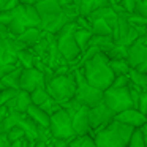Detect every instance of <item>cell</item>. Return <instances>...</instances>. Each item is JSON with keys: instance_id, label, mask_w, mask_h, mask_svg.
<instances>
[{"instance_id": "cell-1", "label": "cell", "mask_w": 147, "mask_h": 147, "mask_svg": "<svg viewBox=\"0 0 147 147\" xmlns=\"http://www.w3.org/2000/svg\"><path fill=\"white\" fill-rule=\"evenodd\" d=\"M76 68H81L87 82L92 84L93 87H96L100 90L109 89L112 86V82H114L115 74L111 70V67H109V59L105 52L95 54L92 59L86 60L84 63H81Z\"/></svg>"}, {"instance_id": "cell-2", "label": "cell", "mask_w": 147, "mask_h": 147, "mask_svg": "<svg viewBox=\"0 0 147 147\" xmlns=\"http://www.w3.org/2000/svg\"><path fill=\"white\" fill-rule=\"evenodd\" d=\"M36 11L40 14V21H41V30L46 33H52L57 35L71 19L65 14L63 7L60 5L59 0H40L35 5Z\"/></svg>"}, {"instance_id": "cell-3", "label": "cell", "mask_w": 147, "mask_h": 147, "mask_svg": "<svg viewBox=\"0 0 147 147\" xmlns=\"http://www.w3.org/2000/svg\"><path fill=\"white\" fill-rule=\"evenodd\" d=\"M134 128L122 123L119 120H112L105 128L93 133V139L96 147H128Z\"/></svg>"}, {"instance_id": "cell-4", "label": "cell", "mask_w": 147, "mask_h": 147, "mask_svg": "<svg viewBox=\"0 0 147 147\" xmlns=\"http://www.w3.org/2000/svg\"><path fill=\"white\" fill-rule=\"evenodd\" d=\"M46 90L60 105L71 98H74V95H76V78H74V71H70L67 74H52L46 81Z\"/></svg>"}, {"instance_id": "cell-5", "label": "cell", "mask_w": 147, "mask_h": 147, "mask_svg": "<svg viewBox=\"0 0 147 147\" xmlns=\"http://www.w3.org/2000/svg\"><path fill=\"white\" fill-rule=\"evenodd\" d=\"M76 29H78L76 22L71 21V22H68L67 26L55 35L59 51H60V54L63 55V59L70 65L78 63L81 55H82V51H81V48L78 46L76 38H74V30Z\"/></svg>"}, {"instance_id": "cell-6", "label": "cell", "mask_w": 147, "mask_h": 147, "mask_svg": "<svg viewBox=\"0 0 147 147\" xmlns=\"http://www.w3.org/2000/svg\"><path fill=\"white\" fill-rule=\"evenodd\" d=\"M40 26H41V21H40V14L36 11L35 5L19 3L14 8L13 21L10 22L8 27H10V32L14 36H18L30 27H40Z\"/></svg>"}, {"instance_id": "cell-7", "label": "cell", "mask_w": 147, "mask_h": 147, "mask_svg": "<svg viewBox=\"0 0 147 147\" xmlns=\"http://www.w3.org/2000/svg\"><path fill=\"white\" fill-rule=\"evenodd\" d=\"M73 71H74V78H76V95L74 96L78 98V101L82 106H87V108H92V106L101 103L105 90H100L87 82L81 68H73Z\"/></svg>"}, {"instance_id": "cell-8", "label": "cell", "mask_w": 147, "mask_h": 147, "mask_svg": "<svg viewBox=\"0 0 147 147\" xmlns=\"http://www.w3.org/2000/svg\"><path fill=\"white\" fill-rule=\"evenodd\" d=\"M49 130L54 139H62L68 141L76 138V133L73 130V123H71V114L67 109L60 108L57 112L51 115V123H49Z\"/></svg>"}, {"instance_id": "cell-9", "label": "cell", "mask_w": 147, "mask_h": 147, "mask_svg": "<svg viewBox=\"0 0 147 147\" xmlns=\"http://www.w3.org/2000/svg\"><path fill=\"white\" fill-rule=\"evenodd\" d=\"M103 101L115 114L125 111V109L134 108V103L128 87H109V89H106L105 95H103Z\"/></svg>"}, {"instance_id": "cell-10", "label": "cell", "mask_w": 147, "mask_h": 147, "mask_svg": "<svg viewBox=\"0 0 147 147\" xmlns=\"http://www.w3.org/2000/svg\"><path fill=\"white\" fill-rule=\"evenodd\" d=\"M18 51L19 48L14 38H0V78L19 67Z\"/></svg>"}, {"instance_id": "cell-11", "label": "cell", "mask_w": 147, "mask_h": 147, "mask_svg": "<svg viewBox=\"0 0 147 147\" xmlns=\"http://www.w3.org/2000/svg\"><path fill=\"white\" fill-rule=\"evenodd\" d=\"M139 38V33L136 32L134 26L128 21V16L125 11L119 13V21H117V27L114 29V40L117 45L122 46H130L133 45L136 40Z\"/></svg>"}, {"instance_id": "cell-12", "label": "cell", "mask_w": 147, "mask_h": 147, "mask_svg": "<svg viewBox=\"0 0 147 147\" xmlns=\"http://www.w3.org/2000/svg\"><path fill=\"white\" fill-rule=\"evenodd\" d=\"M114 119H115V112L112 109H109L105 101L89 108V122L93 133L105 128L106 125H109Z\"/></svg>"}, {"instance_id": "cell-13", "label": "cell", "mask_w": 147, "mask_h": 147, "mask_svg": "<svg viewBox=\"0 0 147 147\" xmlns=\"http://www.w3.org/2000/svg\"><path fill=\"white\" fill-rule=\"evenodd\" d=\"M127 60L131 68L147 73V46L139 40H136L133 45L128 46Z\"/></svg>"}, {"instance_id": "cell-14", "label": "cell", "mask_w": 147, "mask_h": 147, "mask_svg": "<svg viewBox=\"0 0 147 147\" xmlns=\"http://www.w3.org/2000/svg\"><path fill=\"white\" fill-rule=\"evenodd\" d=\"M38 87H46V73L41 70L32 67V68H24L21 74V89L26 92H33Z\"/></svg>"}, {"instance_id": "cell-15", "label": "cell", "mask_w": 147, "mask_h": 147, "mask_svg": "<svg viewBox=\"0 0 147 147\" xmlns=\"http://www.w3.org/2000/svg\"><path fill=\"white\" fill-rule=\"evenodd\" d=\"M115 120H119V122H122V123L138 130V128L144 127V123H146V120H147V115L142 114L138 108H130V109H125V111L115 114Z\"/></svg>"}, {"instance_id": "cell-16", "label": "cell", "mask_w": 147, "mask_h": 147, "mask_svg": "<svg viewBox=\"0 0 147 147\" xmlns=\"http://www.w3.org/2000/svg\"><path fill=\"white\" fill-rule=\"evenodd\" d=\"M71 123H73V130L76 133V136H84V134L92 133L90 122H89V108L87 106H81L71 115Z\"/></svg>"}, {"instance_id": "cell-17", "label": "cell", "mask_w": 147, "mask_h": 147, "mask_svg": "<svg viewBox=\"0 0 147 147\" xmlns=\"http://www.w3.org/2000/svg\"><path fill=\"white\" fill-rule=\"evenodd\" d=\"M32 106V98H30V92L26 90H18L16 96L11 101L7 103V109L10 112H27V109Z\"/></svg>"}, {"instance_id": "cell-18", "label": "cell", "mask_w": 147, "mask_h": 147, "mask_svg": "<svg viewBox=\"0 0 147 147\" xmlns=\"http://www.w3.org/2000/svg\"><path fill=\"white\" fill-rule=\"evenodd\" d=\"M43 36H45V32L41 30V27H30L26 32H22L21 35L16 36V41L21 45V48H32Z\"/></svg>"}, {"instance_id": "cell-19", "label": "cell", "mask_w": 147, "mask_h": 147, "mask_svg": "<svg viewBox=\"0 0 147 147\" xmlns=\"http://www.w3.org/2000/svg\"><path fill=\"white\" fill-rule=\"evenodd\" d=\"M26 114L29 115V117L32 119V120L35 122L38 127H41V128H49V123H51V115H49L48 112L45 111V109L40 108V106L32 105L29 109H27Z\"/></svg>"}, {"instance_id": "cell-20", "label": "cell", "mask_w": 147, "mask_h": 147, "mask_svg": "<svg viewBox=\"0 0 147 147\" xmlns=\"http://www.w3.org/2000/svg\"><path fill=\"white\" fill-rule=\"evenodd\" d=\"M22 70L24 68L19 65V67H16L14 70H11L10 73H7L5 76L0 78L2 87H8V89L19 90L21 89V74H22Z\"/></svg>"}, {"instance_id": "cell-21", "label": "cell", "mask_w": 147, "mask_h": 147, "mask_svg": "<svg viewBox=\"0 0 147 147\" xmlns=\"http://www.w3.org/2000/svg\"><path fill=\"white\" fill-rule=\"evenodd\" d=\"M106 5H111L109 3V0H81L79 14L81 16L89 18L95 10H98V8H101V7H106Z\"/></svg>"}, {"instance_id": "cell-22", "label": "cell", "mask_w": 147, "mask_h": 147, "mask_svg": "<svg viewBox=\"0 0 147 147\" xmlns=\"http://www.w3.org/2000/svg\"><path fill=\"white\" fill-rule=\"evenodd\" d=\"M90 46L98 48L101 52H108L111 48L115 46V40L114 36H105V35H93L90 40Z\"/></svg>"}, {"instance_id": "cell-23", "label": "cell", "mask_w": 147, "mask_h": 147, "mask_svg": "<svg viewBox=\"0 0 147 147\" xmlns=\"http://www.w3.org/2000/svg\"><path fill=\"white\" fill-rule=\"evenodd\" d=\"M92 33L93 35H105V36H114L112 26L105 19H95L92 21Z\"/></svg>"}, {"instance_id": "cell-24", "label": "cell", "mask_w": 147, "mask_h": 147, "mask_svg": "<svg viewBox=\"0 0 147 147\" xmlns=\"http://www.w3.org/2000/svg\"><path fill=\"white\" fill-rule=\"evenodd\" d=\"M92 36H93L92 30H87V29H76L74 30V38H76V43H78V46L81 48L82 52L90 46Z\"/></svg>"}, {"instance_id": "cell-25", "label": "cell", "mask_w": 147, "mask_h": 147, "mask_svg": "<svg viewBox=\"0 0 147 147\" xmlns=\"http://www.w3.org/2000/svg\"><path fill=\"white\" fill-rule=\"evenodd\" d=\"M109 67L114 71L115 76H120V74H128L131 70L130 63H128L127 59H111L109 60Z\"/></svg>"}, {"instance_id": "cell-26", "label": "cell", "mask_w": 147, "mask_h": 147, "mask_svg": "<svg viewBox=\"0 0 147 147\" xmlns=\"http://www.w3.org/2000/svg\"><path fill=\"white\" fill-rule=\"evenodd\" d=\"M18 62L22 68H32L35 63V54L30 48H24L18 51Z\"/></svg>"}, {"instance_id": "cell-27", "label": "cell", "mask_w": 147, "mask_h": 147, "mask_svg": "<svg viewBox=\"0 0 147 147\" xmlns=\"http://www.w3.org/2000/svg\"><path fill=\"white\" fill-rule=\"evenodd\" d=\"M128 76H130L131 84H134L136 87H139L141 90H147V73L131 68L130 73H128Z\"/></svg>"}, {"instance_id": "cell-28", "label": "cell", "mask_w": 147, "mask_h": 147, "mask_svg": "<svg viewBox=\"0 0 147 147\" xmlns=\"http://www.w3.org/2000/svg\"><path fill=\"white\" fill-rule=\"evenodd\" d=\"M49 96H51V95H49V92L46 90V87H38V89H35L33 92H30L32 105H35V106H41L43 103L49 98Z\"/></svg>"}, {"instance_id": "cell-29", "label": "cell", "mask_w": 147, "mask_h": 147, "mask_svg": "<svg viewBox=\"0 0 147 147\" xmlns=\"http://www.w3.org/2000/svg\"><path fill=\"white\" fill-rule=\"evenodd\" d=\"M70 147H96V142L93 136L84 134V136H76L70 141Z\"/></svg>"}, {"instance_id": "cell-30", "label": "cell", "mask_w": 147, "mask_h": 147, "mask_svg": "<svg viewBox=\"0 0 147 147\" xmlns=\"http://www.w3.org/2000/svg\"><path fill=\"white\" fill-rule=\"evenodd\" d=\"M108 55V59H127V54H128V48L127 46H122V45H117L115 43L114 48H111L108 52H105Z\"/></svg>"}, {"instance_id": "cell-31", "label": "cell", "mask_w": 147, "mask_h": 147, "mask_svg": "<svg viewBox=\"0 0 147 147\" xmlns=\"http://www.w3.org/2000/svg\"><path fill=\"white\" fill-rule=\"evenodd\" d=\"M128 147H146V134L142 133L141 128L133 131L131 134V139L128 142Z\"/></svg>"}, {"instance_id": "cell-32", "label": "cell", "mask_w": 147, "mask_h": 147, "mask_svg": "<svg viewBox=\"0 0 147 147\" xmlns=\"http://www.w3.org/2000/svg\"><path fill=\"white\" fill-rule=\"evenodd\" d=\"M7 138H8V141L13 144V142H16V141L24 139V138H26V131H24L22 127H19V125H14L13 128H10V130H8Z\"/></svg>"}, {"instance_id": "cell-33", "label": "cell", "mask_w": 147, "mask_h": 147, "mask_svg": "<svg viewBox=\"0 0 147 147\" xmlns=\"http://www.w3.org/2000/svg\"><path fill=\"white\" fill-rule=\"evenodd\" d=\"M18 90L16 89H8V87H3V89H0V108L2 106H7L8 101L16 96Z\"/></svg>"}, {"instance_id": "cell-34", "label": "cell", "mask_w": 147, "mask_h": 147, "mask_svg": "<svg viewBox=\"0 0 147 147\" xmlns=\"http://www.w3.org/2000/svg\"><path fill=\"white\" fill-rule=\"evenodd\" d=\"M40 108H41V109H45V111L48 112L49 115H52L54 112H57L59 109L62 108V105L57 101V100H54V98H52V96H49V98L46 100V101L43 103V105L40 106Z\"/></svg>"}, {"instance_id": "cell-35", "label": "cell", "mask_w": 147, "mask_h": 147, "mask_svg": "<svg viewBox=\"0 0 147 147\" xmlns=\"http://www.w3.org/2000/svg\"><path fill=\"white\" fill-rule=\"evenodd\" d=\"M81 106H82V105H81V103L78 101V98H76V96H74V98H71V100H68V101H65V103H62V108H63V109H67V111L70 112L71 115H73L74 112H76L78 109L81 108Z\"/></svg>"}, {"instance_id": "cell-36", "label": "cell", "mask_w": 147, "mask_h": 147, "mask_svg": "<svg viewBox=\"0 0 147 147\" xmlns=\"http://www.w3.org/2000/svg\"><path fill=\"white\" fill-rule=\"evenodd\" d=\"M136 3H138V0H120V7L127 14H133L134 13Z\"/></svg>"}, {"instance_id": "cell-37", "label": "cell", "mask_w": 147, "mask_h": 147, "mask_svg": "<svg viewBox=\"0 0 147 147\" xmlns=\"http://www.w3.org/2000/svg\"><path fill=\"white\" fill-rule=\"evenodd\" d=\"M130 76L128 74H120V76L114 78V82H112L111 87H128L130 86Z\"/></svg>"}, {"instance_id": "cell-38", "label": "cell", "mask_w": 147, "mask_h": 147, "mask_svg": "<svg viewBox=\"0 0 147 147\" xmlns=\"http://www.w3.org/2000/svg\"><path fill=\"white\" fill-rule=\"evenodd\" d=\"M13 14H14V10L0 11V24L2 26H10V22L13 21Z\"/></svg>"}, {"instance_id": "cell-39", "label": "cell", "mask_w": 147, "mask_h": 147, "mask_svg": "<svg viewBox=\"0 0 147 147\" xmlns=\"http://www.w3.org/2000/svg\"><path fill=\"white\" fill-rule=\"evenodd\" d=\"M138 109H139L142 114L147 115V90H142L141 92V96H139V101H138Z\"/></svg>"}, {"instance_id": "cell-40", "label": "cell", "mask_w": 147, "mask_h": 147, "mask_svg": "<svg viewBox=\"0 0 147 147\" xmlns=\"http://www.w3.org/2000/svg\"><path fill=\"white\" fill-rule=\"evenodd\" d=\"M133 14H138V16L147 18V2H146V0H138L136 10H134Z\"/></svg>"}, {"instance_id": "cell-41", "label": "cell", "mask_w": 147, "mask_h": 147, "mask_svg": "<svg viewBox=\"0 0 147 147\" xmlns=\"http://www.w3.org/2000/svg\"><path fill=\"white\" fill-rule=\"evenodd\" d=\"M46 147H70V142H68V141L54 139V138H52V139L46 144Z\"/></svg>"}, {"instance_id": "cell-42", "label": "cell", "mask_w": 147, "mask_h": 147, "mask_svg": "<svg viewBox=\"0 0 147 147\" xmlns=\"http://www.w3.org/2000/svg\"><path fill=\"white\" fill-rule=\"evenodd\" d=\"M0 147H11V142L8 141L7 134H0Z\"/></svg>"}, {"instance_id": "cell-43", "label": "cell", "mask_w": 147, "mask_h": 147, "mask_svg": "<svg viewBox=\"0 0 147 147\" xmlns=\"http://www.w3.org/2000/svg\"><path fill=\"white\" fill-rule=\"evenodd\" d=\"M7 133H8L7 125H5V122H3V120H0V134H7Z\"/></svg>"}, {"instance_id": "cell-44", "label": "cell", "mask_w": 147, "mask_h": 147, "mask_svg": "<svg viewBox=\"0 0 147 147\" xmlns=\"http://www.w3.org/2000/svg\"><path fill=\"white\" fill-rule=\"evenodd\" d=\"M21 3H26V5H36L40 0H19Z\"/></svg>"}, {"instance_id": "cell-45", "label": "cell", "mask_w": 147, "mask_h": 147, "mask_svg": "<svg viewBox=\"0 0 147 147\" xmlns=\"http://www.w3.org/2000/svg\"><path fill=\"white\" fill-rule=\"evenodd\" d=\"M59 2H60L62 7H67V5H70L71 2H73V0H59Z\"/></svg>"}, {"instance_id": "cell-46", "label": "cell", "mask_w": 147, "mask_h": 147, "mask_svg": "<svg viewBox=\"0 0 147 147\" xmlns=\"http://www.w3.org/2000/svg\"><path fill=\"white\" fill-rule=\"evenodd\" d=\"M138 40H139L141 43H144V45L147 46V35H144V36H139V38H138Z\"/></svg>"}, {"instance_id": "cell-47", "label": "cell", "mask_w": 147, "mask_h": 147, "mask_svg": "<svg viewBox=\"0 0 147 147\" xmlns=\"http://www.w3.org/2000/svg\"><path fill=\"white\" fill-rule=\"evenodd\" d=\"M141 130H142V133H144V134H147V120H146V123H144V127L141 128Z\"/></svg>"}, {"instance_id": "cell-48", "label": "cell", "mask_w": 147, "mask_h": 147, "mask_svg": "<svg viewBox=\"0 0 147 147\" xmlns=\"http://www.w3.org/2000/svg\"><path fill=\"white\" fill-rule=\"evenodd\" d=\"M0 89H3V87H2V82H0Z\"/></svg>"}]
</instances>
